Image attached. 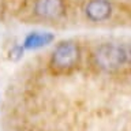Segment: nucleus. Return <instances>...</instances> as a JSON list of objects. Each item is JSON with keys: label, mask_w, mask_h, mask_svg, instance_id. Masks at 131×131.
I'll list each match as a JSON object with an SVG mask.
<instances>
[{"label": "nucleus", "mask_w": 131, "mask_h": 131, "mask_svg": "<svg viewBox=\"0 0 131 131\" xmlns=\"http://www.w3.org/2000/svg\"><path fill=\"white\" fill-rule=\"evenodd\" d=\"M94 63L105 72H115L131 63V47L120 42H104L94 51Z\"/></svg>", "instance_id": "obj_1"}, {"label": "nucleus", "mask_w": 131, "mask_h": 131, "mask_svg": "<svg viewBox=\"0 0 131 131\" xmlns=\"http://www.w3.org/2000/svg\"><path fill=\"white\" fill-rule=\"evenodd\" d=\"M81 51L77 42L74 41H61L56 45L52 52V66L56 70L66 71V70L74 68L79 61Z\"/></svg>", "instance_id": "obj_2"}, {"label": "nucleus", "mask_w": 131, "mask_h": 131, "mask_svg": "<svg viewBox=\"0 0 131 131\" xmlns=\"http://www.w3.org/2000/svg\"><path fill=\"white\" fill-rule=\"evenodd\" d=\"M66 12L64 0H36L34 14L45 20H56Z\"/></svg>", "instance_id": "obj_3"}, {"label": "nucleus", "mask_w": 131, "mask_h": 131, "mask_svg": "<svg viewBox=\"0 0 131 131\" xmlns=\"http://www.w3.org/2000/svg\"><path fill=\"white\" fill-rule=\"evenodd\" d=\"M85 15L92 22H104L112 15V4L108 0H89L85 6Z\"/></svg>", "instance_id": "obj_4"}, {"label": "nucleus", "mask_w": 131, "mask_h": 131, "mask_svg": "<svg viewBox=\"0 0 131 131\" xmlns=\"http://www.w3.org/2000/svg\"><path fill=\"white\" fill-rule=\"evenodd\" d=\"M52 40H53V36L51 33L34 31V33H30V34L26 37V40H25V48H27V49L41 48V47H44V45H48Z\"/></svg>", "instance_id": "obj_5"}]
</instances>
